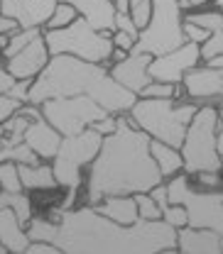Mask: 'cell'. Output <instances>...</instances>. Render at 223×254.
I'll return each mask as SVG.
<instances>
[{"label":"cell","instance_id":"obj_24","mask_svg":"<svg viewBox=\"0 0 223 254\" xmlns=\"http://www.w3.org/2000/svg\"><path fill=\"white\" fill-rule=\"evenodd\" d=\"M42 34V27H17L15 32H10L7 34V42H5V47L0 49L2 52V57L7 59V57H12V54H17L22 47H27L34 37H39Z\"/></svg>","mask_w":223,"mask_h":254},{"label":"cell","instance_id":"obj_33","mask_svg":"<svg viewBox=\"0 0 223 254\" xmlns=\"http://www.w3.org/2000/svg\"><path fill=\"white\" fill-rule=\"evenodd\" d=\"M20 105H22V103H20V100H15L12 95L0 93V123H2V120H7V118H10Z\"/></svg>","mask_w":223,"mask_h":254},{"label":"cell","instance_id":"obj_13","mask_svg":"<svg viewBox=\"0 0 223 254\" xmlns=\"http://www.w3.org/2000/svg\"><path fill=\"white\" fill-rule=\"evenodd\" d=\"M152 62V54L145 52H127L123 59L113 62V66L108 68L111 78L118 81L123 88H127L130 93H140L152 78L147 73V64Z\"/></svg>","mask_w":223,"mask_h":254},{"label":"cell","instance_id":"obj_18","mask_svg":"<svg viewBox=\"0 0 223 254\" xmlns=\"http://www.w3.org/2000/svg\"><path fill=\"white\" fill-rule=\"evenodd\" d=\"M0 245L7 254H25L30 245L25 225L17 220V215L10 208H0Z\"/></svg>","mask_w":223,"mask_h":254},{"label":"cell","instance_id":"obj_10","mask_svg":"<svg viewBox=\"0 0 223 254\" xmlns=\"http://www.w3.org/2000/svg\"><path fill=\"white\" fill-rule=\"evenodd\" d=\"M42 118L54 127L62 137L76 134L86 127H91L96 120L111 115L106 108H101L89 95H66V98H49L39 103Z\"/></svg>","mask_w":223,"mask_h":254},{"label":"cell","instance_id":"obj_11","mask_svg":"<svg viewBox=\"0 0 223 254\" xmlns=\"http://www.w3.org/2000/svg\"><path fill=\"white\" fill-rule=\"evenodd\" d=\"M182 91L196 105H221L223 95V68H211L206 64H196L184 71L179 81Z\"/></svg>","mask_w":223,"mask_h":254},{"label":"cell","instance_id":"obj_9","mask_svg":"<svg viewBox=\"0 0 223 254\" xmlns=\"http://www.w3.org/2000/svg\"><path fill=\"white\" fill-rule=\"evenodd\" d=\"M101 139H103V134H98L91 127H86V129H81L76 134L62 137L59 149L52 157V171H54L57 186L79 193V189H81V171L96 157V152L101 147Z\"/></svg>","mask_w":223,"mask_h":254},{"label":"cell","instance_id":"obj_15","mask_svg":"<svg viewBox=\"0 0 223 254\" xmlns=\"http://www.w3.org/2000/svg\"><path fill=\"white\" fill-rule=\"evenodd\" d=\"M57 0H0V12L20 27H44Z\"/></svg>","mask_w":223,"mask_h":254},{"label":"cell","instance_id":"obj_5","mask_svg":"<svg viewBox=\"0 0 223 254\" xmlns=\"http://www.w3.org/2000/svg\"><path fill=\"white\" fill-rule=\"evenodd\" d=\"M196 103H177V98H137L127 110V118L135 127L179 149L191 115L196 113Z\"/></svg>","mask_w":223,"mask_h":254},{"label":"cell","instance_id":"obj_4","mask_svg":"<svg viewBox=\"0 0 223 254\" xmlns=\"http://www.w3.org/2000/svg\"><path fill=\"white\" fill-rule=\"evenodd\" d=\"M182 154V171L199 174V171H221L223 154V129H221V105H199L191 115L184 139L179 144Z\"/></svg>","mask_w":223,"mask_h":254},{"label":"cell","instance_id":"obj_39","mask_svg":"<svg viewBox=\"0 0 223 254\" xmlns=\"http://www.w3.org/2000/svg\"><path fill=\"white\" fill-rule=\"evenodd\" d=\"M12 83H15V78H12V76L7 73L5 64H0V93H7Z\"/></svg>","mask_w":223,"mask_h":254},{"label":"cell","instance_id":"obj_41","mask_svg":"<svg viewBox=\"0 0 223 254\" xmlns=\"http://www.w3.org/2000/svg\"><path fill=\"white\" fill-rule=\"evenodd\" d=\"M199 5H206V0H179V7H182V10H189V7H199Z\"/></svg>","mask_w":223,"mask_h":254},{"label":"cell","instance_id":"obj_17","mask_svg":"<svg viewBox=\"0 0 223 254\" xmlns=\"http://www.w3.org/2000/svg\"><path fill=\"white\" fill-rule=\"evenodd\" d=\"M22 142L30 147L37 157L42 159H52L59 149V142H62V134L49 125L42 115L32 118L30 125L25 127V134H22Z\"/></svg>","mask_w":223,"mask_h":254},{"label":"cell","instance_id":"obj_28","mask_svg":"<svg viewBox=\"0 0 223 254\" xmlns=\"http://www.w3.org/2000/svg\"><path fill=\"white\" fill-rule=\"evenodd\" d=\"M79 12L69 5V2H64V0H57V5H54V10H52V15H49V20L44 22V27L47 30H57V27H66L74 17H76Z\"/></svg>","mask_w":223,"mask_h":254},{"label":"cell","instance_id":"obj_37","mask_svg":"<svg viewBox=\"0 0 223 254\" xmlns=\"http://www.w3.org/2000/svg\"><path fill=\"white\" fill-rule=\"evenodd\" d=\"M115 123H118V115H106V118L96 120L94 125H91V129H96L98 134H111L115 129Z\"/></svg>","mask_w":223,"mask_h":254},{"label":"cell","instance_id":"obj_6","mask_svg":"<svg viewBox=\"0 0 223 254\" xmlns=\"http://www.w3.org/2000/svg\"><path fill=\"white\" fill-rule=\"evenodd\" d=\"M42 39L47 44L49 57L52 54H71V57H79L86 62L106 64L111 62V54H113L111 32L91 27L81 15H76L66 27L44 30Z\"/></svg>","mask_w":223,"mask_h":254},{"label":"cell","instance_id":"obj_3","mask_svg":"<svg viewBox=\"0 0 223 254\" xmlns=\"http://www.w3.org/2000/svg\"><path fill=\"white\" fill-rule=\"evenodd\" d=\"M89 95L111 115H123L132 108L137 95L111 78L106 64H94L71 54H52L44 68L32 78L27 103L39 105L49 98Z\"/></svg>","mask_w":223,"mask_h":254},{"label":"cell","instance_id":"obj_38","mask_svg":"<svg viewBox=\"0 0 223 254\" xmlns=\"http://www.w3.org/2000/svg\"><path fill=\"white\" fill-rule=\"evenodd\" d=\"M147 193L155 198V203H157L159 208H164V205L169 203V200H167V184H164V181H159L157 186H152V189L147 190Z\"/></svg>","mask_w":223,"mask_h":254},{"label":"cell","instance_id":"obj_35","mask_svg":"<svg viewBox=\"0 0 223 254\" xmlns=\"http://www.w3.org/2000/svg\"><path fill=\"white\" fill-rule=\"evenodd\" d=\"M25 254H59V250L52 245V242H44V240H34L27 245Z\"/></svg>","mask_w":223,"mask_h":254},{"label":"cell","instance_id":"obj_29","mask_svg":"<svg viewBox=\"0 0 223 254\" xmlns=\"http://www.w3.org/2000/svg\"><path fill=\"white\" fill-rule=\"evenodd\" d=\"M0 189L2 190H22L17 164L15 161H0Z\"/></svg>","mask_w":223,"mask_h":254},{"label":"cell","instance_id":"obj_27","mask_svg":"<svg viewBox=\"0 0 223 254\" xmlns=\"http://www.w3.org/2000/svg\"><path fill=\"white\" fill-rule=\"evenodd\" d=\"M0 161H15V164H37L42 159L32 152L25 142L12 144V147H0Z\"/></svg>","mask_w":223,"mask_h":254},{"label":"cell","instance_id":"obj_31","mask_svg":"<svg viewBox=\"0 0 223 254\" xmlns=\"http://www.w3.org/2000/svg\"><path fill=\"white\" fill-rule=\"evenodd\" d=\"M162 220L167 222V225H172L174 230H179V227L187 225V210L179 203H167L162 208Z\"/></svg>","mask_w":223,"mask_h":254},{"label":"cell","instance_id":"obj_2","mask_svg":"<svg viewBox=\"0 0 223 254\" xmlns=\"http://www.w3.org/2000/svg\"><path fill=\"white\" fill-rule=\"evenodd\" d=\"M86 169V205H96L106 195L150 190L164 181L150 154V134L132 125L127 113L118 115L111 134H103L101 147Z\"/></svg>","mask_w":223,"mask_h":254},{"label":"cell","instance_id":"obj_16","mask_svg":"<svg viewBox=\"0 0 223 254\" xmlns=\"http://www.w3.org/2000/svg\"><path fill=\"white\" fill-rule=\"evenodd\" d=\"M177 252L182 254H221L223 232L209 227H179L177 230Z\"/></svg>","mask_w":223,"mask_h":254},{"label":"cell","instance_id":"obj_8","mask_svg":"<svg viewBox=\"0 0 223 254\" xmlns=\"http://www.w3.org/2000/svg\"><path fill=\"white\" fill-rule=\"evenodd\" d=\"M150 5H152L150 20L137 32V39L130 52H145V54L159 57L187 42L182 32L184 10L179 7V0H150Z\"/></svg>","mask_w":223,"mask_h":254},{"label":"cell","instance_id":"obj_22","mask_svg":"<svg viewBox=\"0 0 223 254\" xmlns=\"http://www.w3.org/2000/svg\"><path fill=\"white\" fill-rule=\"evenodd\" d=\"M150 154H152L155 164H157L162 179H169V176L182 171V154H179L177 147L164 144L159 139H150Z\"/></svg>","mask_w":223,"mask_h":254},{"label":"cell","instance_id":"obj_34","mask_svg":"<svg viewBox=\"0 0 223 254\" xmlns=\"http://www.w3.org/2000/svg\"><path fill=\"white\" fill-rule=\"evenodd\" d=\"M30 83H32V78H20V81H15V83L10 86L7 95H12V98H15V100H20V103H27V91H30Z\"/></svg>","mask_w":223,"mask_h":254},{"label":"cell","instance_id":"obj_40","mask_svg":"<svg viewBox=\"0 0 223 254\" xmlns=\"http://www.w3.org/2000/svg\"><path fill=\"white\" fill-rule=\"evenodd\" d=\"M17 27H20V25H17L12 17H7V15L0 12V34H10V32H15Z\"/></svg>","mask_w":223,"mask_h":254},{"label":"cell","instance_id":"obj_20","mask_svg":"<svg viewBox=\"0 0 223 254\" xmlns=\"http://www.w3.org/2000/svg\"><path fill=\"white\" fill-rule=\"evenodd\" d=\"M96 213L106 215L108 220L120 222V225H132L137 222V205H135V198L132 195H106L101 198L96 205H91Z\"/></svg>","mask_w":223,"mask_h":254},{"label":"cell","instance_id":"obj_21","mask_svg":"<svg viewBox=\"0 0 223 254\" xmlns=\"http://www.w3.org/2000/svg\"><path fill=\"white\" fill-rule=\"evenodd\" d=\"M17 176L25 190H52L57 189V179L52 171V164L37 161V164H17Z\"/></svg>","mask_w":223,"mask_h":254},{"label":"cell","instance_id":"obj_43","mask_svg":"<svg viewBox=\"0 0 223 254\" xmlns=\"http://www.w3.org/2000/svg\"><path fill=\"white\" fill-rule=\"evenodd\" d=\"M0 137H2V125H0ZM0 147H2V139H0Z\"/></svg>","mask_w":223,"mask_h":254},{"label":"cell","instance_id":"obj_32","mask_svg":"<svg viewBox=\"0 0 223 254\" xmlns=\"http://www.w3.org/2000/svg\"><path fill=\"white\" fill-rule=\"evenodd\" d=\"M182 32H184V39H187V42H194V44L206 42V37L211 34L209 30H204V27H199V25H194V22H187V20H182Z\"/></svg>","mask_w":223,"mask_h":254},{"label":"cell","instance_id":"obj_36","mask_svg":"<svg viewBox=\"0 0 223 254\" xmlns=\"http://www.w3.org/2000/svg\"><path fill=\"white\" fill-rule=\"evenodd\" d=\"M111 42H113V47H115V49H123V52H130V49H132V44H135V39H132L130 34L118 32V30L111 32Z\"/></svg>","mask_w":223,"mask_h":254},{"label":"cell","instance_id":"obj_44","mask_svg":"<svg viewBox=\"0 0 223 254\" xmlns=\"http://www.w3.org/2000/svg\"><path fill=\"white\" fill-rule=\"evenodd\" d=\"M0 254H5V250H2V245H0Z\"/></svg>","mask_w":223,"mask_h":254},{"label":"cell","instance_id":"obj_7","mask_svg":"<svg viewBox=\"0 0 223 254\" xmlns=\"http://www.w3.org/2000/svg\"><path fill=\"white\" fill-rule=\"evenodd\" d=\"M167 200L187 210L189 227H209L223 232V193L221 189H194L191 176L179 171L167 181Z\"/></svg>","mask_w":223,"mask_h":254},{"label":"cell","instance_id":"obj_30","mask_svg":"<svg viewBox=\"0 0 223 254\" xmlns=\"http://www.w3.org/2000/svg\"><path fill=\"white\" fill-rule=\"evenodd\" d=\"M177 95V86L174 83H164V81H150L137 98H174Z\"/></svg>","mask_w":223,"mask_h":254},{"label":"cell","instance_id":"obj_14","mask_svg":"<svg viewBox=\"0 0 223 254\" xmlns=\"http://www.w3.org/2000/svg\"><path fill=\"white\" fill-rule=\"evenodd\" d=\"M47 62H49V52H47V44H44V39L39 34V37L32 39L27 47H22L17 54L7 57L5 59V68H7V73L15 81H20V78H34L44 68Z\"/></svg>","mask_w":223,"mask_h":254},{"label":"cell","instance_id":"obj_42","mask_svg":"<svg viewBox=\"0 0 223 254\" xmlns=\"http://www.w3.org/2000/svg\"><path fill=\"white\" fill-rule=\"evenodd\" d=\"M206 66H211V68H223V54H216V57H211V59H206Z\"/></svg>","mask_w":223,"mask_h":254},{"label":"cell","instance_id":"obj_1","mask_svg":"<svg viewBox=\"0 0 223 254\" xmlns=\"http://www.w3.org/2000/svg\"><path fill=\"white\" fill-rule=\"evenodd\" d=\"M49 242L59 254H157L177 252V230L164 220H137L132 225L108 220L91 205L57 208Z\"/></svg>","mask_w":223,"mask_h":254},{"label":"cell","instance_id":"obj_25","mask_svg":"<svg viewBox=\"0 0 223 254\" xmlns=\"http://www.w3.org/2000/svg\"><path fill=\"white\" fill-rule=\"evenodd\" d=\"M182 20H187V22H194V25H199V27L209 30L211 34H214V32H223V15H221V10L189 12V15H184Z\"/></svg>","mask_w":223,"mask_h":254},{"label":"cell","instance_id":"obj_12","mask_svg":"<svg viewBox=\"0 0 223 254\" xmlns=\"http://www.w3.org/2000/svg\"><path fill=\"white\" fill-rule=\"evenodd\" d=\"M201 64L199 57V44L194 42H184L182 47L172 49V52H164L159 57H152V62L147 64V73L152 81H164V83H179L184 71Z\"/></svg>","mask_w":223,"mask_h":254},{"label":"cell","instance_id":"obj_19","mask_svg":"<svg viewBox=\"0 0 223 254\" xmlns=\"http://www.w3.org/2000/svg\"><path fill=\"white\" fill-rule=\"evenodd\" d=\"M69 2L91 27L103 32H113V0H64Z\"/></svg>","mask_w":223,"mask_h":254},{"label":"cell","instance_id":"obj_23","mask_svg":"<svg viewBox=\"0 0 223 254\" xmlns=\"http://www.w3.org/2000/svg\"><path fill=\"white\" fill-rule=\"evenodd\" d=\"M0 208H10L22 225L32 218V200H30V195L22 193V190H2L0 189Z\"/></svg>","mask_w":223,"mask_h":254},{"label":"cell","instance_id":"obj_26","mask_svg":"<svg viewBox=\"0 0 223 254\" xmlns=\"http://www.w3.org/2000/svg\"><path fill=\"white\" fill-rule=\"evenodd\" d=\"M132 198H135L137 218H140V220H162V208L155 203V198H152L147 190L132 193Z\"/></svg>","mask_w":223,"mask_h":254}]
</instances>
